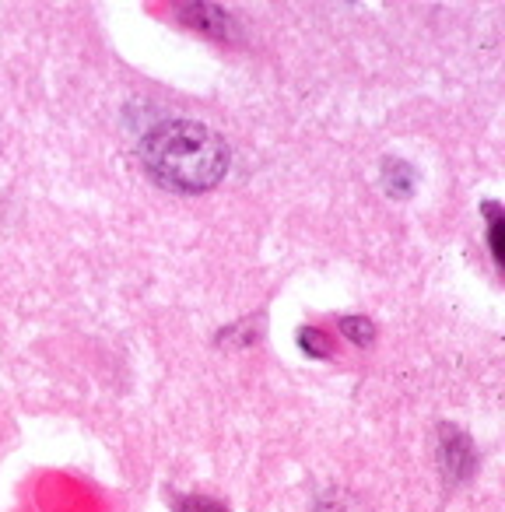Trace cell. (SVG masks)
<instances>
[{
  "label": "cell",
  "mask_w": 505,
  "mask_h": 512,
  "mask_svg": "<svg viewBox=\"0 0 505 512\" xmlns=\"http://www.w3.org/2000/svg\"><path fill=\"white\" fill-rule=\"evenodd\" d=\"M179 18L214 39H225V32H228V15L218 4H179Z\"/></svg>",
  "instance_id": "obj_4"
},
{
  "label": "cell",
  "mask_w": 505,
  "mask_h": 512,
  "mask_svg": "<svg viewBox=\"0 0 505 512\" xmlns=\"http://www.w3.org/2000/svg\"><path fill=\"white\" fill-rule=\"evenodd\" d=\"M439 470L446 477V484H467L470 474L477 467V453H474V442L463 428L456 425H439Z\"/></svg>",
  "instance_id": "obj_2"
},
{
  "label": "cell",
  "mask_w": 505,
  "mask_h": 512,
  "mask_svg": "<svg viewBox=\"0 0 505 512\" xmlns=\"http://www.w3.org/2000/svg\"><path fill=\"white\" fill-rule=\"evenodd\" d=\"M341 334L348 337L351 344H358V348H369V344L376 341V323H372L369 316H344Z\"/></svg>",
  "instance_id": "obj_6"
},
{
  "label": "cell",
  "mask_w": 505,
  "mask_h": 512,
  "mask_svg": "<svg viewBox=\"0 0 505 512\" xmlns=\"http://www.w3.org/2000/svg\"><path fill=\"white\" fill-rule=\"evenodd\" d=\"M379 183H383L386 197L411 200L414 190H418V172H414V165H407L404 158H383V165H379Z\"/></svg>",
  "instance_id": "obj_3"
},
{
  "label": "cell",
  "mask_w": 505,
  "mask_h": 512,
  "mask_svg": "<svg viewBox=\"0 0 505 512\" xmlns=\"http://www.w3.org/2000/svg\"><path fill=\"white\" fill-rule=\"evenodd\" d=\"M179 512H228L225 505L211 502V498H200V495H190V498H179L176 505Z\"/></svg>",
  "instance_id": "obj_8"
},
{
  "label": "cell",
  "mask_w": 505,
  "mask_h": 512,
  "mask_svg": "<svg viewBox=\"0 0 505 512\" xmlns=\"http://www.w3.org/2000/svg\"><path fill=\"white\" fill-rule=\"evenodd\" d=\"M137 158L162 190L183 193V197L214 190L232 165L225 137L197 120L158 123L151 134H144Z\"/></svg>",
  "instance_id": "obj_1"
},
{
  "label": "cell",
  "mask_w": 505,
  "mask_h": 512,
  "mask_svg": "<svg viewBox=\"0 0 505 512\" xmlns=\"http://www.w3.org/2000/svg\"><path fill=\"white\" fill-rule=\"evenodd\" d=\"M481 211H484V221H488V249H491V260H495V264L502 267L505 264V249H502L505 214H502V207H498L495 200H484Z\"/></svg>",
  "instance_id": "obj_5"
},
{
  "label": "cell",
  "mask_w": 505,
  "mask_h": 512,
  "mask_svg": "<svg viewBox=\"0 0 505 512\" xmlns=\"http://www.w3.org/2000/svg\"><path fill=\"white\" fill-rule=\"evenodd\" d=\"M299 348L306 351L309 358H330L327 337H323V330H316V327H302L299 330Z\"/></svg>",
  "instance_id": "obj_7"
}]
</instances>
